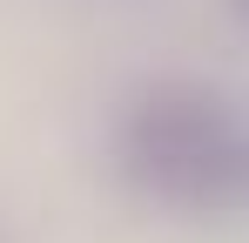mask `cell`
Returning a JSON list of instances; mask_svg holds the SVG:
<instances>
[{
  "instance_id": "7a4b0ae2",
  "label": "cell",
  "mask_w": 249,
  "mask_h": 243,
  "mask_svg": "<svg viewBox=\"0 0 249 243\" xmlns=\"http://www.w3.org/2000/svg\"><path fill=\"white\" fill-rule=\"evenodd\" d=\"M236 14H243V20H249V0H236Z\"/></svg>"
},
{
  "instance_id": "6da1fadb",
  "label": "cell",
  "mask_w": 249,
  "mask_h": 243,
  "mask_svg": "<svg viewBox=\"0 0 249 243\" xmlns=\"http://www.w3.org/2000/svg\"><path fill=\"white\" fill-rule=\"evenodd\" d=\"M128 176L182 209H229L249 196V135L209 88H148L122 122Z\"/></svg>"
}]
</instances>
